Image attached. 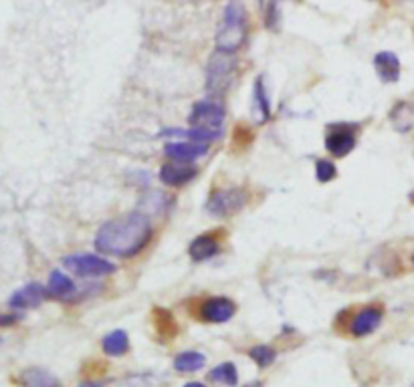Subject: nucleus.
Here are the masks:
<instances>
[{
  "label": "nucleus",
  "mask_w": 414,
  "mask_h": 387,
  "mask_svg": "<svg viewBox=\"0 0 414 387\" xmlns=\"http://www.w3.org/2000/svg\"><path fill=\"white\" fill-rule=\"evenodd\" d=\"M152 238V222L143 212L121 214L107 220L94 238L95 248L107 257L131 258L140 254Z\"/></svg>",
  "instance_id": "1"
},
{
  "label": "nucleus",
  "mask_w": 414,
  "mask_h": 387,
  "mask_svg": "<svg viewBox=\"0 0 414 387\" xmlns=\"http://www.w3.org/2000/svg\"><path fill=\"white\" fill-rule=\"evenodd\" d=\"M225 119L226 109L225 105L218 101V97H211V99H202L190 111V129L188 131H180L182 135H186L190 141H198V143H213V141L223 138L225 131Z\"/></svg>",
  "instance_id": "2"
},
{
  "label": "nucleus",
  "mask_w": 414,
  "mask_h": 387,
  "mask_svg": "<svg viewBox=\"0 0 414 387\" xmlns=\"http://www.w3.org/2000/svg\"><path fill=\"white\" fill-rule=\"evenodd\" d=\"M248 33V19L245 6L238 0H231L223 11V19L216 29V51L237 55L245 45Z\"/></svg>",
  "instance_id": "3"
},
{
  "label": "nucleus",
  "mask_w": 414,
  "mask_h": 387,
  "mask_svg": "<svg viewBox=\"0 0 414 387\" xmlns=\"http://www.w3.org/2000/svg\"><path fill=\"white\" fill-rule=\"evenodd\" d=\"M235 73H237L235 55L214 51V55L206 65V91L213 97H221L235 81Z\"/></svg>",
  "instance_id": "4"
},
{
  "label": "nucleus",
  "mask_w": 414,
  "mask_h": 387,
  "mask_svg": "<svg viewBox=\"0 0 414 387\" xmlns=\"http://www.w3.org/2000/svg\"><path fill=\"white\" fill-rule=\"evenodd\" d=\"M63 267L71 270L73 274L81 277V279H101L107 274L116 272V264L109 262L107 258L97 257V254H69L63 258Z\"/></svg>",
  "instance_id": "5"
},
{
  "label": "nucleus",
  "mask_w": 414,
  "mask_h": 387,
  "mask_svg": "<svg viewBox=\"0 0 414 387\" xmlns=\"http://www.w3.org/2000/svg\"><path fill=\"white\" fill-rule=\"evenodd\" d=\"M248 202V194L241 188H216L206 200V212L216 218H225L241 212Z\"/></svg>",
  "instance_id": "6"
},
{
  "label": "nucleus",
  "mask_w": 414,
  "mask_h": 387,
  "mask_svg": "<svg viewBox=\"0 0 414 387\" xmlns=\"http://www.w3.org/2000/svg\"><path fill=\"white\" fill-rule=\"evenodd\" d=\"M358 125L354 123H333L325 133V150L333 158H345L354 152L358 143Z\"/></svg>",
  "instance_id": "7"
},
{
  "label": "nucleus",
  "mask_w": 414,
  "mask_h": 387,
  "mask_svg": "<svg viewBox=\"0 0 414 387\" xmlns=\"http://www.w3.org/2000/svg\"><path fill=\"white\" fill-rule=\"evenodd\" d=\"M235 313H237V305L228 296H211L201 305V319L204 323H213V325L228 323L235 317Z\"/></svg>",
  "instance_id": "8"
},
{
  "label": "nucleus",
  "mask_w": 414,
  "mask_h": 387,
  "mask_svg": "<svg viewBox=\"0 0 414 387\" xmlns=\"http://www.w3.org/2000/svg\"><path fill=\"white\" fill-rule=\"evenodd\" d=\"M382 319H384V311L376 305H368L364 309H360L354 315V319L350 321V333L362 339L372 335L374 331H378L382 325Z\"/></svg>",
  "instance_id": "9"
},
{
  "label": "nucleus",
  "mask_w": 414,
  "mask_h": 387,
  "mask_svg": "<svg viewBox=\"0 0 414 387\" xmlns=\"http://www.w3.org/2000/svg\"><path fill=\"white\" fill-rule=\"evenodd\" d=\"M166 158L170 162H182V164H194L198 158L208 153V143L198 141H170L164 145Z\"/></svg>",
  "instance_id": "10"
},
{
  "label": "nucleus",
  "mask_w": 414,
  "mask_h": 387,
  "mask_svg": "<svg viewBox=\"0 0 414 387\" xmlns=\"http://www.w3.org/2000/svg\"><path fill=\"white\" fill-rule=\"evenodd\" d=\"M198 176V167L192 164H182V162H168L160 167V182L172 188H180L190 184L194 177Z\"/></svg>",
  "instance_id": "11"
},
{
  "label": "nucleus",
  "mask_w": 414,
  "mask_h": 387,
  "mask_svg": "<svg viewBox=\"0 0 414 387\" xmlns=\"http://www.w3.org/2000/svg\"><path fill=\"white\" fill-rule=\"evenodd\" d=\"M45 296H47V289L41 287L39 282H31V284H26L23 289H19V291L12 293V296L9 299V306H11L12 311L36 309V306L45 301Z\"/></svg>",
  "instance_id": "12"
},
{
  "label": "nucleus",
  "mask_w": 414,
  "mask_h": 387,
  "mask_svg": "<svg viewBox=\"0 0 414 387\" xmlns=\"http://www.w3.org/2000/svg\"><path fill=\"white\" fill-rule=\"evenodd\" d=\"M47 294L53 299H59V301H75L77 287H75L73 279H69L63 270H53L49 274Z\"/></svg>",
  "instance_id": "13"
},
{
  "label": "nucleus",
  "mask_w": 414,
  "mask_h": 387,
  "mask_svg": "<svg viewBox=\"0 0 414 387\" xmlns=\"http://www.w3.org/2000/svg\"><path fill=\"white\" fill-rule=\"evenodd\" d=\"M374 69L378 73L380 81L386 85L400 79V61L392 51H382L374 57Z\"/></svg>",
  "instance_id": "14"
},
{
  "label": "nucleus",
  "mask_w": 414,
  "mask_h": 387,
  "mask_svg": "<svg viewBox=\"0 0 414 387\" xmlns=\"http://www.w3.org/2000/svg\"><path fill=\"white\" fill-rule=\"evenodd\" d=\"M221 244H218V238L214 234H201L196 236L188 247V254L194 262H204L208 258H213L218 254Z\"/></svg>",
  "instance_id": "15"
},
{
  "label": "nucleus",
  "mask_w": 414,
  "mask_h": 387,
  "mask_svg": "<svg viewBox=\"0 0 414 387\" xmlns=\"http://www.w3.org/2000/svg\"><path fill=\"white\" fill-rule=\"evenodd\" d=\"M23 387H63L61 379L43 367H29L19 377Z\"/></svg>",
  "instance_id": "16"
},
{
  "label": "nucleus",
  "mask_w": 414,
  "mask_h": 387,
  "mask_svg": "<svg viewBox=\"0 0 414 387\" xmlns=\"http://www.w3.org/2000/svg\"><path fill=\"white\" fill-rule=\"evenodd\" d=\"M172 206V198L164 194V192H158V190H150L148 194H143L142 202H140V208L146 216H160L164 212L170 210Z\"/></svg>",
  "instance_id": "17"
},
{
  "label": "nucleus",
  "mask_w": 414,
  "mask_h": 387,
  "mask_svg": "<svg viewBox=\"0 0 414 387\" xmlns=\"http://www.w3.org/2000/svg\"><path fill=\"white\" fill-rule=\"evenodd\" d=\"M101 349L109 357H121L130 349V337L123 329H116L111 333H107L104 341H101Z\"/></svg>",
  "instance_id": "18"
},
{
  "label": "nucleus",
  "mask_w": 414,
  "mask_h": 387,
  "mask_svg": "<svg viewBox=\"0 0 414 387\" xmlns=\"http://www.w3.org/2000/svg\"><path fill=\"white\" fill-rule=\"evenodd\" d=\"M253 101H255V115H259L261 123L271 119V99L265 87V79L259 77L255 79V87H253Z\"/></svg>",
  "instance_id": "19"
},
{
  "label": "nucleus",
  "mask_w": 414,
  "mask_h": 387,
  "mask_svg": "<svg viewBox=\"0 0 414 387\" xmlns=\"http://www.w3.org/2000/svg\"><path fill=\"white\" fill-rule=\"evenodd\" d=\"M206 365V357L201 351H184L174 357V369L180 373H196Z\"/></svg>",
  "instance_id": "20"
},
{
  "label": "nucleus",
  "mask_w": 414,
  "mask_h": 387,
  "mask_svg": "<svg viewBox=\"0 0 414 387\" xmlns=\"http://www.w3.org/2000/svg\"><path fill=\"white\" fill-rule=\"evenodd\" d=\"M208 377H211V381H214V383H221V386L225 387H235L238 383V371L237 367H235V363H221L214 367L213 371L208 373Z\"/></svg>",
  "instance_id": "21"
},
{
  "label": "nucleus",
  "mask_w": 414,
  "mask_h": 387,
  "mask_svg": "<svg viewBox=\"0 0 414 387\" xmlns=\"http://www.w3.org/2000/svg\"><path fill=\"white\" fill-rule=\"evenodd\" d=\"M248 357L255 361V363L259 365V367H269V365L275 363V359H277V351L273 349L271 345H255V347H251L248 349Z\"/></svg>",
  "instance_id": "22"
},
{
  "label": "nucleus",
  "mask_w": 414,
  "mask_h": 387,
  "mask_svg": "<svg viewBox=\"0 0 414 387\" xmlns=\"http://www.w3.org/2000/svg\"><path fill=\"white\" fill-rule=\"evenodd\" d=\"M335 176H338V167L331 164L330 160H318L315 162V177H318L320 184H328Z\"/></svg>",
  "instance_id": "23"
},
{
  "label": "nucleus",
  "mask_w": 414,
  "mask_h": 387,
  "mask_svg": "<svg viewBox=\"0 0 414 387\" xmlns=\"http://www.w3.org/2000/svg\"><path fill=\"white\" fill-rule=\"evenodd\" d=\"M77 387H104L101 381H81Z\"/></svg>",
  "instance_id": "24"
},
{
  "label": "nucleus",
  "mask_w": 414,
  "mask_h": 387,
  "mask_svg": "<svg viewBox=\"0 0 414 387\" xmlns=\"http://www.w3.org/2000/svg\"><path fill=\"white\" fill-rule=\"evenodd\" d=\"M184 387H206L204 383H201V381H188Z\"/></svg>",
  "instance_id": "25"
},
{
  "label": "nucleus",
  "mask_w": 414,
  "mask_h": 387,
  "mask_svg": "<svg viewBox=\"0 0 414 387\" xmlns=\"http://www.w3.org/2000/svg\"><path fill=\"white\" fill-rule=\"evenodd\" d=\"M245 387H263V381H253V383H248Z\"/></svg>",
  "instance_id": "26"
},
{
  "label": "nucleus",
  "mask_w": 414,
  "mask_h": 387,
  "mask_svg": "<svg viewBox=\"0 0 414 387\" xmlns=\"http://www.w3.org/2000/svg\"><path fill=\"white\" fill-rule=\"evenodd\" d=\"M259 4H261V6H263V4H265V0H259Z\"/></svg>",
  "instance_id": "27"
},
{
  "label": "nucleus",
  "mask_w": 414,
  "mask_h": 387,
  "mask_svg": "<svg viewBox=\"0 0 414 387\" xmlns=\"http://www.w3.org/2000/svg\"><path fill=\"white\" fill-rule=\"evenodd\" d=\"M413 262H414V254H413Z\"/></svg>",
  "instance_id": "28"
},
{
  "label": "nucleus",
  "mask_w": 414,
  "mask_h": 387,
  "mask_svg": "<svg viewBox=\"0 0 414 387\" xmlns=\"http://www.w3.org/2000/svg\"><path fill=\"white\" fill-rule=\"evenodd\" d=\"M279 2H281V0H279Z\"/></svg>",
  "instance_id": "29"
}]
</instances>
